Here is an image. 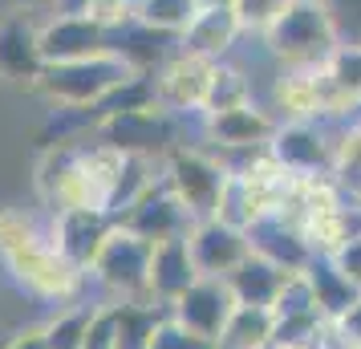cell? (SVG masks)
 Segmentation results:
<instances>
[{"mask_svg":"<svg viewBox=\"0 0 361 349\" xmlns=\"http://www.w3.org/2000/svg\"><path fill=\"white\" fill-rule=\"evenodd\" d=\"M0 264L13 276L20 293L45 300V305H78L90 300V272L66 260L49 240V228L20 207L0 212Z\"/></svg>","mask_w":361,"mask_h":349,"instance_id":"6da1fadb","label":"cell"},{"mask_svg":"<svg viewBox=\"0 0 361 349\" xmlns=\"http://www.w3.org/2000/svg\"><path fill=\"white\" fill-rule=\"evenodd\" d=\"M142 69H134L118 49L94 53L82 61H61V66H45L37 78L33 94L49 102V106H69V110H85L98 106L114 94L118 85H126L130 78H138Z\"/></svg>","mask_w":361,"mask_h":349,"instance_id":"7a4b0ae2","label":"cell"},{"mask_svg":"<svg viewBox=\"0 0 361 349\" xmlns=\"http://www.w3.org/2000/svg\"><path fill=\"white\" fill-rule=\"evenodd\" d=\"M268 57L284 66H321L337 49V29L329 17L325 0H293L284 17L260 37Z\"/></svg>","mask_w":361,"mask_h":349,"instance_id":"3957f363","label":"cell"},{"mask_svg":"<svg viewBox=\"0 0 361 349\" xmlns=\"http://www.w3.org/2000/svg\"><path fill=\"white\" fill-rule=\"evenodd\" d=\"M37 200L45 212H73V207H106V187L85 163L82 142L45 147L37 159Z\"/></svg>","mask_w":361,"mask_h":349,"instance_id":"277c9868","label":"cell"},{"mask_svg":"<svg viewBox=\"0 0 361 349\" xmlns=\"http://www.w3.org/2000/svg\"><path fill=\"white\" fill-rule=\"evenodd\" d=\"M150 240L118 224L90 264V284L102 293L98 300H150Z\"/></svg>","mask_w":361,"mask_h":349,"instance_id":"5b68a950","label":"cell"},{"mask_svg":"<svg viewBox=\"0 0 361 349\" xmlns=\"http://www.w3.org/2000/svg\"><path fill=\"white\" fill-rule=\"evenodd\" d=\"M268 110L280 122H349L341 102L333 94L325 78V61L321 66H284L272 78V94H268Z\"/></svg>","mask_w":361,"mask_h":349,"instance_id":"8992f818","label":"cell"},{"mask_svg":"<svg viewBox=\"0 0 361 349\" xmlns=\"http://www.w3.org/2000/svg\"><path fill=\"white\" fill-rule=\"evenodd\" d=\"M228 179V163L207 147H175L163 154V183L175 191V200L191 212V219L215 216V203Z\"/></svg>","mask_w":361,"mask_h":349,"instance_id":"52a82bcc","label":"cell"},{"mask_svg":"<svg viewBox=\"0 0 361 349\" xmlns=\"http://www.w3.org/2000/svg\"><path fill=\"white\" fill-rule=\"evenodd\" d=\"M215 61L199 57V53L175 49L163 66L150 73L154 85V106L175 118H203L207 110V90H212Z\"/></svg>","mask_w":361,"mask_h":349,"instance_id":"ba28073f","label":"cell"},{"mask_svg":"<svg viewBox=\"0 0 361 349\" xmlns=\"http://www.w3.org/2000/svg\"><path fill=\"white\" fill-rule=\"evenodd\" d=\"M179 122L183 118L166 114L159 106H138V110H118L98 122L94 138L118 147L122 154H147V159H163L166 150H175L179 142Z\"/></svg>","mask_w":361,"mask_h":349,"instance_id":"9c48e42d","label":"cell"},{"mask_svg":"<svg viewBox=\"0 0 361 349\" xmlns=\"http://www.w3.org/2000/svg\"><path fill=\"white\" fill-rule=\"evenodd\" d=\"M199 122H203V147L224 159L264 150L280 126V118L260 102H244L235 110H215V114H203Z\"/></svg>","mask_w":361,"mask_h":349,"instance_id":"30bf717a","label":"cell"},{"mask_svg":"<svg viewBox=\"0 0 361 349\" xmlns=\"http://www.w3.org/2000/svg\"><path fill=\"white\" fill-rule=\"evenodd\" d=\"M337 130H333V122H280L272 142H268V154L288 175H300V179L305 175H333Z\"/></svg>","mask_w":361,"mask_h":349,"instance_id":"8fae6325","label":"cell"},{"mask_svg":"<svg viewBox=\"0 0 361 349\" xmlns=\"http://www.w3.org/2000/svg\"><path fill=\"white\" fill-rule=\"evenodd\" d=\"M235 309H240V300H235V293H231V284L224 276H199L166 313L175 317L183 329H191L195 337H203V341H212L219 349V337H224Z\"/></svg>","mask_w":361,"mask_h":349,"instance_id":"7c38bea8","label":"cell"},{"mask_svg":"<svg viewBox=\"0 0 361 349\" xmlns=\"http://www.w3.org/2000/svg\"><path fill=\"white\" fill-rule=\"evenodd\" d=\"M45 228H49V240L57 244V252L90 272L94 256L118 228V219L106 207H73V212H45Z\"/></svg>","mask_w":361,"mask_h":349,"instance_id":"4fadbf2b","label":"cell"},{"mask_svg":"<svg viewBox=\"0 0 361 349\" xmlns=\"http://www.w3.org/2000/svg\"><path fill=\"white\" fill-rule=\"evenodd\" d=\"M114 49V33L98 25L94 17H69V13H49L41 20V57L45 66H61V61H82L94 53Z\"/></svg>","mask_w":361,"mask_h":349,"instance_id":"5bb4252c","label":"cell"},{"mask_svg":"<svg viewBox=\"0 0 361 349\" xmlns=\"http://www.w3.org/2000/svg\"><path fill=\"white\" fill-rule=\"evenodd\" d=\"M118 224H122L126 232L150 240V244H163V240H179V235H187L195 219H191V212H187L179 200H175V191L159 179L150 191H142V195L118 216Z\"/></svg>","mask_w":361,"mask_h":349,"instance_id":"9a60e30c","label":"cell"},{"mask_svg":"<svg viewBox=\"0 0 361 349\" xmlns=\"http://www.w3.org/2000/svg\"><path fill=\"white\" fill-rule=\"evenodd\" d=\"M41 69H45L41 20H33V13H4L0 17V82L33 90Z\"/></svg>","mask_w":361,"mask_h":349,"instance_id":"2e32d148","label":"cell"},{"mask_svg":"<svg viewBox=\"0 0 361 349\" xmlns=\"http://www.w3.org/2000/svg\"><path fill=\"white\" fill-rule=\"evenodd\" d=\"M187 248L195 256L199 276H228V272H235V264L244 260L247 252H252V240H247V232H240V228H231L224 219L207 216V219H195V224H191Z\"/></svg>","mask_w":361,"mask_h":349,"instance_id":"e0dca14e","label":"cell"},{"mask_svg":"<svg viewBox=\"0 0 361 349\" xmlns=\"http://www.w3.org/2000/svg\"><path fill=\"white\" fill-rule=\"evenodd\" d=\"M240 37H244V29H240V20L231 13V4L219 0V4H203L195 13V20H191L179 37V49L199 53V57H207V61H228Z\"/></svg>","mask_w":361,"mask_h":349,"instance_id":"ac0fdd59","label":"cell"},{"mask_svg":"<svg viewBox=\"0 0 361 349\" xmlns=\"http://www.w3.org/2000/svg\"><path fill=\"white\" fill-rule=\"evenodd\" d=\"M247 240H252V252H260L264 260L280 264L284 272H305V268L317 260L312 244L305 240V232L288 224L284 216H264L247 228Z\"/></svg>","mask_w":361,"mask_h":349,"instance_id":"d6986e66","label":"cell"},{"mask_svg":"<svg viewBox=\"0 0 361 349\" xmlns=\"http://www.w3.org/2000/svg\"><path fill=\"white\" fill-rule=\"evenodd\" d=\"M195 281H199V268L191 248H187V235L154 244V252H150V300L154 305L171 309Z\"/></svg>","mask_w":361,"mask_h":349,"instance_id":"ffe728a7","label":"cell"},{"mask_svg":"<svg viewBox=\"0 0 361 349\" xmlns=\"http://www.w3.org/2000/svg\"><path fill=\"white\" fill-rule=\"evenodd\" d=\"M293 272H284L280 264H272V260H264L260 252H247L244 260L235 264V272H228L224 281L231 284V293H235V300L240 305H256V309H272L280 297V288H284V281H288Z\"/></svg>","mask_w":361,"mask_h":349,"instance_id":"44dd1931","label":"cell"},{"mask_svg":"<svg viewBox=\"0 0 361 349\" xmlns=\"http://www.w3.org/2000/svg\"><path fill=\"white\" fill-rule=\"evenodd\" d=\"M305 276H309V288H312V300H317V313L325 317L329 325H337L353 305L361 300V293L353 284L341 276V268L333 264L329 256H317L309 268H305Z\"/></svg>","mask_w":361,"mask_h":349,"instance_id":"7402d4cb","label":"cell"},{"mask_svg":"<svg viewBox=\"0 0 361 349\" xmlns=\"http://www.w3.org/2000/svg\"><path fill=\"white\" fill-rule=\"evenodd\" d=\"M325 78L341 102L345 118H353L361 110V45H337L325 57Z\"/></svg>","mask_w":361,"mask_h":349,"instance_id":"603a6c76","label":"cell"},{"mask_svg":"<svg viewBox=\"0 0 361 349\" xmlns=\"http://www.w3.org/2000/svg\"><path fill=\"white\" fill-rule=\"evenodd\" d=\"M272 333H276V317H272V309L240 305V309L231 313L224 337H219V349H260V345L272 341Z\"/></svg>","mask_w":361,"mask_h":349,"instance_id":"cb8c5ba5","label":"cell"},{"mask_svg":"<svg viewBox=\"0 0 361 349\" xmlns=\"http://www.w3.org/2000/svg\"><path fill=\"white\" fill-rule=\"evenodd\" d=\"M244 102H256V85H252V73L235 61H215L212 73V90H207V110L203 114H215V110H235Z\"/></svg>","mask_w":361,"mask_h":349,"instance_id":"d4e9b609","label":"cell"},{"mask_svg":"<svg viewBox=\"0 0 361 349\" xmlns=\"http://www.w3.org/2000/svg\"><path fill=\"white\" fill-rule=\"evenodd\" d=\"M166 317L163 305L150 300H118V349H150V337Z\"/></svg>","mask_w":361,"mask_h":349,"instance_id":"484cf974","label":"cell"},{"mask_svg":"<svg viewBox=\"0 0 361 349\" xmlns=\"http://www.w3.org/2000/svg\"><path fill=\"white\" fill-rule=\"evenodd\" d=\"M203 8V0H134V20L159 29V33L183 37V29L195 20V13Z\"/></svg>","mask_w":361,"mask_h":349,"instance_id":"4316f807","label":"cell"},{"mask_svg":"<svg viewBox=\"0 0 361 349\" xmlns=\"http://www.w3.org/2000/svg\"><path fill=\"white\" fill-rule=\"evenodd\" d=\"M333 179L345 191V200L361 203V118H349L337 130V163Z\"/></svg>","mask_w":361,"mask_h":349,"instance_id":"83f0119b","label":"cell"},{"mask_svg":"<svg viewBox=\"0 0 361 349\" xmlns=\"http://www.w3.org/2000/svg\"><path fill=\"white\" fill-rule=\"evenodd\" d=\"M98 300H78V305H61L45 325V341L49 349H85V329H90V317H94Z\"/></svg>","mask_w":361,"mask_h":349,"instance_id":"f1b7e54d","label":"cell"},{"mask_svg":"<svg viewBox=\"0 0 361 349\" xmlns=\"http://www.w3.org/2000/svg\"><path fill=\"white\" fill-rule=\"evenodd\" d=\"M215 219H224V224L240 228V232H247V228L260 219L256 203H252V191H247V179L240 171H228L224 191H219V203H215Z\"/></svg>","mask_w":361,"mask_h":349,"instance_id":"f546056e","label":"cell"},{"mask_svg":"<svg viewBox=\"0 0 361 349\" xmlns=\"http://www.w3.org/2000/svg\"><path fill=\"white\" fill-rule=\"evenodd\" d=\"M235 20H240V29L244 37H264L280 17H284V8L293 4V0H228Z\"/></svg>","mask_w":361,"mask_h":349,"instance_id":"4dcf8cb0","label":"cell"},{"mask_svg":"<svg viewBox=\"0 0 361 349\" xmlns=\"http://www.w3.org/2000/svg\"><path fill=\"white\" fill-rule=\"evenodd\" d=\"M85 349H118V300H98L90 329H85Z\"/></svg>","mask_w":361,"mask_h":349,"instance_id":"1f68e13d","label":"cell"},{"mask_svg":"<svg viewBox=\"0 0 361 349\" xmlns=\"http://www.w3.org/2000/svg\"><path fill=\"white\" fill-rule=\"evenodd\" d=\"M317 300H312V288H309V276L305 272H293L284 288H280L276 305H272V317H293V313H312Z\"/></svg>","mask_w":361,"mask_h":349,"instance_id":"d6a6232c","label":"cell"},{"mask_svg":"<svg viewBox=\"0 0 361 349\" xmlns=\"http://www.w3.org/2000/svg\"><path fill=\"white\" fill-rule=\"evenodd\" d=\"M333 29H337V45H361V0H325Z\"/></svg>","mask_w":361,"mask_h":349,"instance_id":"836d02e7","label":"cell"},{"mask_svg":"<svg viewBox=\"0 0 361 349\" xmlns=\"http://www.w3.org/2000/svg\"><path fill=\"white\" fill-rule=\"evenodd\" d=\"M150 349H215V345L212 341H203V337H195L191 329H183L179 321L166 313L163 321H159L154 337H150Z\"/></svg>","mask_w":361,"mask_h":349,"instance_id":"e575fe53","label":"cell"},{"mask_svg":"<svg viewBox=\"0 0 361 349\" xmlns=\"http://www.w3.org/2000/svg\"><path fill=\"white\" fill-rule=\"evenodd\" d=\"M85 17H94L98 25H106L110 33H118L122 25L134 20V0H90Z\"/></svg>","mask_w":361,"mask_h":349,"instance_id":"d590c367","label":"cell"},{"mask_svg":"<svg viewBox=\"0 0 361 349\" xmlns=\"http://www.w3.org/2000/svg\"><path fill=\"white\" fill-rule=\"evenodd\" d=\"M329 260H333V264L341 268V276H345V281H349V284H353V288L361 293V235H353V240H349V244H345L341 252H333Z\"/></svg>","mask_w":361,"mask_h":349,"instance_id":"8d00e7d4","label":"cell"},{"mask_svg":"<svg viewBox=\"0 0 361 349\" xmlns=\"http://www.w3.org/2000/svg\"><path fill=\"white\" fill-rule=\"evenodd\" d=\"M8 349H49V341H45V325H25V329H13Z\"/></svg>","mask_w":361,"mask_h":349,"instance_id":"74e56055","label":"cell"},{"mask_svg":"<svg viewBox=\"0 0 361 349\" xmlns=\"http://www.w3.org/2000/svg\"><path fill=\"white\" fill-rule=\"evenodd\" d=\"M13 13H53L57 0H4Z\"/></svg>","mask_w":361,"mask_h":349,"instance_id":"f35d334b","label":"cell"},{"mask_svg":"<svg viewBox=\"0 0 361 349\" xmlns=\"http://www.w3.org/2000/svg\"><path fill=\"white\" fill-rule=\"evenodd\" d=\"M85 8H90V0H57L53 13H69V17H78V13H85Z\"/></svg>","mask_w":361,"mask_h":349,"instance_id":"ab89813d","label":"cell"},{"mask_svg":"<svg viewBox=\"0 0 361 349\" xmlns=\"http://www.w3.org/2000/svg\"><path fill=\"white\" fill-rule=\"evenodd\" d=\"M8 337H13V333H8V329H0V349H8Z\"/></svg>","mask_w":361,"mask_h":349,"instance_id":"60d3db41","label":"cell"},{"mask_svg":"<svg viewBox=\"0 0 361 349\" xmlns=\"http://www.w3.org/2000/svg\"><path fill=\"white\" fill-rule=\"evenodd\" d=\"M260 349H284V345H276V341H268V345H260Z\"/></svg>","mask_w":361,"mask_h":349,"instance_id":"b9f144b4","label":"cell"}]
</instances>
